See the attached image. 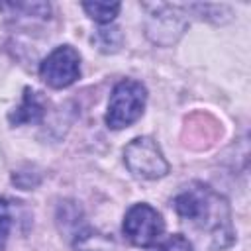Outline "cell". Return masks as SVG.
<instances>
[{"label":"cell","mask_w":251,"mask_h":251,"mask_svg":"<svg viewBox=\"0 0 251 251\" xmlns=\"http://www.w3.org/2000/svg\"><path fill=\"white\" fill-rule=\"evenodd\" d=\"M153 251H192V243L188 241V237L175 233V235L167 237L165 241H161Z\"/></svg>","instance_id":"30bf717a"},{"label":"cell","mask_w":251,"mask_h":251,"mask_svg":"<svg viewBox=\"0 0 251 251\" xmlns=\"http://www.w3.org/2000/svg\"><path fill=\"white\" fill-rule=\"evenodd\" d=\"M45 114V104L41 100V96L31 90V88H25L24 90V100L22 104L16 108V112L10 114V122L14 126H20V124H35L43 118Z\"/></svg>","instance_id":"8992f818"},{"label":"cell","mask_w":251,"mask_h":251,"mask_svg":"<svg viewBox=\"0 0 251 251\" xmlns=\"http://www.w3.org/2000/svg\"><path fill=\"white\" fill-rule=\"evenodd\" d=\"M147 100V90L141 82L124 78L120 80L110 96L108 112H106V124L112 129H124L131 126L139 116L143 114Z\"/></svg>","instance_id":"7a4b0ae2"},{"label":"cell","mask_w":251,"mask_h":251,"mask_svg":"<svg viewBox=\"0 0 251 251\" xmlns=\"http://www.w3.org/2000/svg\"><path fill=\"white\" fill-rule=\"evenodd\" d=\"M175 212L192 226L200 235H208L212 249H222L231 243L233 229L227 202L204 184H192L173 200Z\"/></svg>","instance_id":"6da1fadb"},{"label":"cell","mask_w":251,"mask_h":251,"mask_svg":"<svg viewBox=\"0 0 251 251\" xmlns=\"http://www.w3.org/2000/svg\"><path fill=\"white\" fill-rule=\"evenodd\" d=\"M76 251H114V241L94 229H84L75 239Z\"/></svg>","instance_id":"52a82bcc"},{"label":"cell","mask_w":251,"mask_h":251,"mask_svg":"<svg viewBox=\"0 0 251 251\" xmlns=\"http://www.w3.org/2000/svg\"><path fill=\"white\" fill-rule=\"evenodd\" d=\"M165 229L161 214L149 204H135L124 218V233L137 247H151Z\"/></svg>","instance_id":"277c9868"},{"label":"cell","mask_w":251,"mask_h":251,"mask_svg":"<svg viewBox=\"0 0 251 251\" xmlns=\"http://www.w3.org/2000/svg\"><path fill=\"white\" fill-rule=\"evenodd\" d=\"M96 45L102 51H116L120 41H122V33L118 27H106V29H98L94 35Z\"/></svg>","instance_id":"9c48e42d"},{"label":"cell","mask_w":251,"mask_h":251,"mask_svg":"<svg viewBox=\"0 0 251 251\" xmlns=\"http://www.w3.org/2000/svg\"><path fill=\"white\" fill-rule=\"evenodd\" d=\"M10 227H12V218L8 214V204L4 200H0V251L4 249V245L8 241Z\"/></svg>","instance_id":"8fae6325"},{"label":"cell","mask_w":251,"mask_h":251,"mask_svg":"<svg viewBox=\"0 0 251 251\" xmlns=\"http://www.w3.org/2000/svg\"><path fill=\"white\" fill-rule=\"evenodd\" d=\"M124 159L127 169L141 178H161L169 173V163L151 137H135L129 141L124 149Z\"/></svg>","instance_id":"3957f363"},{"label":"cell","mask_w":251,"mask_h":251,"mask_svg":"<svg viewBox=\"0 0 251 251\" xmlns=\"http://www.w3.org/2000/svg\"><path fill=\"white\" fill-rule=\"evenodd\" d=\"M84 12L98 24H110L118 12H120V2H84L82 4Z\"/></svg>","instance_id":"ba28073f"},{"label":"cell","mask_w":251,"mask_h":251,"mask_svg":"<svg viewBox=\"0 0 251 251\" xmlns=\"http://www.w3.org/2000/svg\"><path fill=\"white\" fill-rule=\"evenodd\" d=\"M80 75V55L71 45H61L51 51L39 65V76L53 88L73 84Z\"/></svg>","instance_id":"5b68a950"}]
</instances>
